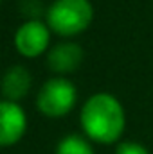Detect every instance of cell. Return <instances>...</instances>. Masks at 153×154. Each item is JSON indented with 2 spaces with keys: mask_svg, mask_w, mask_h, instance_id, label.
Here are the masks:
<instances>
[{
  "mask_svg": "<svg viewBox=\"0 0 153 154\" xmlns=\"http://www.w3.org/2000/svg\"><path fill=\"white\" fill-rule=\"evenodd\" d=\"M96 11L90 0H54L45 11V23L50 32L70 39L90 29Z\"/></svg>",
  "mask_w": 153,
  "mask_h": 154,
  "instance_id": "2",
  "label": "cell"
},
{
  "mask_svg": "<svg viewBox=\"0 0 153 154\" xmlns=\"http://www.w3.org/2000/svg\"><path fill=\"white\" fill-rule=\"evenodd\" d=\"M115 154H151L150 149L135 140H121L115 145Z\"/></svg>",
  "mask_w": 153,
  "mask_h": 154,
  "instance_id": "9",
  "label": "cell"
},
{
  "mask_svg": "<svg viewBox=\"0 0 153 154\" xmlns=\"http://www.w3.org/2000/svg\"><path fill=\"white\" fill-rule=\"evenodd\" d=\"M33 88V75L27 66L13 65L9 66L0 79V95L2 99L20 102L24 100Z\"/></svg>",
  "mask_w": 153,
  "mask_h": 154,
  "instance_id": "7",
  "label": "cell"
},
{
  "mask_svg": "<svg viewBox=\"0 0 153 154\" xmlns=\"http://www.w3.org/2000/svg\"><path fill=\"white\" fill-rule=\"evenodd\" d=\"M29 118L20 102L0 99V149L20 143L27 133Z\"/></svg>",
  "mask_w": 153,
  "mask_h": 154,
  "instance_id": "5",
  "label": "cell"
},
{
  "mask_svg": "<svg viewBox=\"0 0 153 154\" xmlns=\"http://www.w3.org/2000/svg\"><path fill=\"white\" fill-rule=\"evenodd\" d=\"M2 2H4V0H0V4H2Z\"/></svg>",
  "mask_w": 153,
  "mask_h": 154,
  "instance_id": "10",
  "label": "cell"
},
{
  "mask_svg": "<svg viewBox=\"0 0 153 154\" xmlns=\"http://www.w3.org/2000/svg\"><path fill=\"white\" fill-rule=\"evenodd\" d=\"M81 133L97 145H117L126 131L122 102L108 91L92 93L79 109Z\"/></svg>",
  "mask_w": 153,
  "mask_h": 154,
  "instance_id": "1",
  "label": "cell"
},
{
  "mask_svg": "<svg viewBox=\"0 0 153 154\" xmlns=\"http://www.w3.org/2000/svg\"><path fill=\"white\" fill-rule=\"evenodd\" d=\"M77 106V88L69 77L52 75L38 88L36 109L45 118H63Z\"/></svg>",
  "mask_w": 153,
  "mask_h": 154,
  "instance_id": "3",
  "label": "cell"
},
{
  "mask_svg": "<svg viewBox=\"0 0 153 154\" xmlns=\"http://www.w3.org/2000/svg\"><path fill=\"white\" fill-rule=\"evenodd\" d=\"M54 154H96L94 143L81 133H70L60 138Z\"/></svg>",
  "mask_w": 153,
  "mask_h": 154,
  "instance_id": "8",
  "label": "cell"
},
{
  "mask_svg": "<svg viewBox=\"0 0 153 154\" xmlns=\"http://www.w3.org/2000/svg\"><path fill=\"white\" fill-rule=\"evenodd\" d=\"M50 38H52V32L45 23V20L27 18L16 27L13 36V45L22 57L36 59L40 56H45L47 50L50 48L52 45Z\"/></svg>",
  "mask_w": 153,
  "mask_h": 154,
  "instance_id": "4",
  "label": "cell"
},
{
  "mask_svg": "<svg viewBox=\"0 0 153 154\" xmlns=\"http://www.w3.org/2000/svg\"><path fill=\"white\" fill-rule=\"evenodd\" d=\"M83 59H85L83 47L70 39L58 41V43L50 45V48L45 54V61H47V66L50 68V72L54 75L61 77H69L70 74H74L81 66Z\"/></svg>",
  "mask_w": 153,
  "mask_h": 154,
  "instance_id": "6",
  "label": "cell"
}]
</instances>
